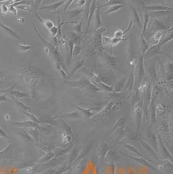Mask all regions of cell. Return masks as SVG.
<instances>
[{
  "mask_svg": "<svg viewBox=\"0 0 173 174\" xmlns=\"http://www.w3.org/2000/svg\"><path fill=\"white\" fill-rule=\"evenodd\" d=\"M106 31L105 27L97 29L91 38V47L86 51V53L92 55L96 53H101L104 51V46L102 44V34Z\"/></svg>",
  "mask_w": 173,
  "mask_h": 174,
  "instance_id": "6da1fadb",
  "label": "cell"
},
{
  "mask_svg": "<svg viewBox=\"0 0 173 174\" xmlns=\"http://www.w3.org/2000/svg\"><path fill=\"white\" fill-rule=\"evenodd\" d=\"M82 51V48L79 45H75L73 50V57H77Z\"/></svg>",
  "mask_w": 173,
  "mask_h": 174,
  "instance_id": "e575fe53",
  "label": "cell"
},
{
  "mask_svg": "<svg viewBox=\"0 0 173 174\" xmlns=\"http://www.w3.org/2000/svg\"><path fill=\"white\" fill-rule=\"evenodd\" d=\"M0 29H1L3 33L6 34V35H8L9 37H11L13 38H15L16 40H18L19 41H22V42H24V40H22V38H21L18 34L14 31L12 30L11 27H8V26H6V25H3L2 23L0 22Z\"/></svg>",
  "mask_w": 173,
  "mask_h": 174,
  "instance_id": "8992f818",
  "label": "cell"
},
{
  "mask_svg": "<svg viewBox=\"0 0 173 174\" xmlns=\"http://www.w3.org/2000/svg\"><path fill=\"white\" fill-rule=\"evenodd\" d=\"M97 1L94 0V1H92L90 7H89V15H88V18L87 20V25H86V33L89 29V25H90V23L92 20V18L94 16L95 12L97 9Z\"/></svg>",
  "mask_w": 173,
  "mask_h": 174,
  "instance_id": "9c48e42d",
  "label": "cell"
},
{
  "mask_svg": "<svg viewBox=\"0 0 173 174\" xmlns=\"http://www.w3.org/2000/svg\"><path fill=\"white\" fill-rule=\"evenodd\" d=\"M150 21V16L149 14L145 13L144 15V21H143V31H142V35L145 33L147 29V26Z\"/></svg>",
  "mask_w": 173,
  "mask_h": 174,
  "instance_id": "7402d4cb",
  "label": "cell"
},
{
  "mask_svg": "<svg viewBox=\"0 0 173 174\" xmlns=\"http://www.w3.org/2000/svg\"><path fill=\"white\" fill-rule=\"evenodd\" d=\"M100 53L103 60H105V63L108 67L112 69L114 68H117V64L115 60V57L112 56V54H108V53L105 52L104 51Z\"/></svg>",
  "mask_w": 173,
  "mask_h": 174,
  "instance_id": "5b68a950",
  "label": "cell"
},
{
  "mask_svg": "<svg viewBox=\"0 0 173 174\" xmlns=\"http://www.w3.org/2000/svg\"><path fill=\"white\" fill-rule=\"evenodd\" d=\"M172 11H157V12H151L150 14L149 15V16H163V15H167L169 13H171Z\"/></svg>",
  "mask_w": 173,
  "mask_h": 174,
  "instance_id": "d4e9b609",
  "label": "cell"
},
{
  "mask_svg": "<svg viewBox=\"0 0 173 174\" xmlns=\"http://www.w3.org/2000/svg\"><path fill=\"white\" fill-rule=\"evenodd\" d=\"M1 10H2V13H6L8 11H9V8H8V7L5 5V4L4 5H2V8H1Z\"/></svg>",
  "mask_w": 173,
  "mask_h": 174,
  "instance_id": "ee69618b",
  "label": "cell"
},
{
  "mask_svg": "<svg viewBox=\"0 0 173 174\" xmlns=\"http://www.w3.org/2000/svg\"><path fill=\"white\" fill-rule=\"evenodd\" d=\"M3 78H5V75L2 72H0V79H3Z\"/></svg>",
  "mask_w": 173,
  "mask_h": 174,
  "instance_id": "bcb514c9",
  "label": "cell"
},
{
  "mask_svg": "<svg viewBox=\"0 0 173 174\" xmlns=\"http://www.w3.org/2000/svg\"><path fill=\"white\" fill-rule=\"evenodd\" d=\"M149 74H150V75L152 78V79H154L153 80L154 83H155L157 80V73H156V70L154 62L153 63V66L149 69Z\"/></svg>",
  "mask_w": 173,
  "mask_h": 174,
  "instance_id": "484cf974",
  "label": "cell"
},
{
  "mask_svg": "<svg viewBox=\"0 0 173 174\" xmlns=\"http://www.w3.org/2000/svg\"><path fill=\"white\" fill-rule=\"evenodd\" d=\"M50 34L52 37H55L56 36L58 35V27L56 26H53L51 29H50Z\"/></svg>",
  "mask_w": 173,
  "mask_h": 174,
  "instance_id": "d590c367",
  "label": "cell"
},
{
  "mask_svg": "<svg viewBox=\"0 0 173 174\" xmlns=\"http://www.w3.org/2000/svg\"><path fill=\"white\" fill-rule=\"evenodd\" d=\"M81 39H82V38L80 37V35H79L77 33H72L71 38L70 40L75 45H79V43L80 42Z\"/></svg>",
  "mask_w": 173,
  "mask_h": 174,
  "instance_id": "83f0119b",
  "label": "cell"
},
{
  "mask_svg": "<svg viewBox=\"0 0 173 174\" xmlns=\"http://www.w3.org/2000/svg\"><path fill=\"white\" fill-rule=\"evenodd\" d=\"M128 39H123L122 38H116V37H113L110 38V44H111L112 46H115L116 45L118 44L120 42L122 41H127Z\"/></svg>",
  "mask_w": 173,
  "mask_h": 174,
  "instance_id": "f1b7e54d",
  "label": "cell"
},
{
  "mask_svg": "<svg viewBox=\"0 0 173 174\" xmlns=\"http://www.w3.org/2000/svg\"><path fill=\"white\" fill-rule=\"evenodd\" d=\"M12 157V144L11 142L5 149L0 151V158H8Z\"/></svg>",
  "mask_w": 173,
  "mask_h": 174,
  "instance_id": "4fadbf2b",
  "label": "cell"
},
{
  "mask_svg": "<svg viewBox=\"0 0 173 174\" xmlns=\"http://www.w3.org/2000/svg\"><path fill=\"white\" fill-rule=\"evenodd\" d=\"M149 168L146 166L137 167V174H149Z\"/></svg>",
  "mask_w": 173,
  "mask_h": 174,
  "instance_id": "603a6c76",
  "label": "cell"
},
{
  "mask_svg": "<svg viewBox=\"0 0 173 174\" xmlns=\"http://www.w3.org/2000/svg\"><path fill=\"white\" fill-rule=\"evenodd\" d=\"M131 9H132L133 15H134V18L136 23L139 25L140 27H142V24H141V20L140 18V16L139 15V12H137V9L134 7L132 6L131 7Z\"/></svg>",
  "mask_w": 173,
  "mask_h": 174,
  "instance_id": "ac0fdd59",
  "label": "cell"
},
{
  "mask_svg": "<svg viewBox=\"0 0 173 174\" xmlns=\"http://www.w3.org/2000/svg\"><path fill=\"white\" fill-rule=\"evenodd\" d=\"M123 31L121 30H117L114 33V37L116 38H122L123 37Z\"/></svg>",
  "mask_w": 173,
  "mask_h": 174,
  "instance_id": "60d3db41",
  "label": "cell"
},
{
  "mask_svg": "<svg viewBox=\"0 0 173 174\" xmlns=\"http://www.w3.org/2000/svg\"><path fill=\"white\" fill-rule=\"evenodd\" d=\"M132 25H133V21L132 20V21H130V24H129V25H128V29H127V30H126L124 32H123V37L124 35V34H125L127 33H128L129 31H130V29H132Z\"/></svg>",
  "mask_w": 173,
  "mask_h": 174,
  "instance_id": "b9f144b4",
  "label": "cell"
},
{
  "mask_svg": "<svg viewBox=\"0 0 173 174\" xmlns=\"http://www.w3.org/2000/svg\"><path fill=\"white\" fill-rule=\"evenodd\" d=\"M32 46L28 44H19L17 47V50L19 52H25L29 50H31L32 49Z\"/></svg>",
  "mask_w": 173,
  "mask_h": 174,
  "instance_id": "cb8c5ba5",
  "label": "cell"
},
{
  "mask_svg": "<svg viewBox=\"0 0 173 174\" xmlns=\"http://www.w3.org/2000/svg\"><path fill=\"white\" fill-rule=\"evenodd\" d=\"M81 174H98V170L95 162L89 159L81 171Z\"/></svg>",
  "mask_w": 173,
  "mask_h": 174,
  "instance_id": "277c9868",
  "label": "cell"
},
{
  "mask_svg": "<svg viewBox=\"0 0 173 174\" xmlns=\"http://www.w3.org/2000/svg\"><path fill=\"white\" fill-rule=\"evenodd\" d=\"M126 174H137V167L135 166H128L125 167Z\"/></svg>",
  "mask_w": 173,
  "mask_h": 174,
  "instance_id": "1f68e13d",
  "label": "cell"
},
{
  "mask_svg": "<svg viewBox=\"0 0 173 174\" xmlns=\"http://www.w3.org/2000/svg\"><path fill=\"white\" fill-rule=\"evenodd\" d=\"M152 30L153 31H162L167 29V27L162 21L155 19L152 23Z\"/></svg>",
  "mask_w": 173,
  "mask_h": 174,
  "instance_id": "30bf717a",
  "label": "cell"
},
{
  "mask_svg": "<svg viewBox=\"0 0 173 174\" xmlns=\"http://www.w3.org/2000/svg\"><path fill=\"white\" fill-rule=\"evenodd\" d=\"M42 24L44 25L46 29H47L48 30H50V29H51L52 27L54 26V24L52 22L51 20H43L42 21Z\"/></svg>",
  "mask_w": 173,
  "mask_h": 174,
  "instance_id": "836d02e7",
  "label": "cell"
},
{
  "mask_svg": "<svg viewBox=\"0 0 173 174\" xmlns=\"http://www.w3.org/2000/svg\"><path fill=\"white\" fill-rule=\"evenodd\" d=\"M0 137L3 138H6V139H7V140H9L7 134H6L1 127H0Z\"/></svg>",
  "mask_w": 173,
  "mask_h": 174,
  "instance_id": "f35d334b",
  "label": "cell"
},
{
  "mask_svg": "<svg viewBox=\"0 0 173 174\" xmlns=\"http://www.w3.org/2000/svg\"><path fill=\"white\" fill-rule=\"evenodd\" d=\"M143 9L151 11V12H157L160 11H172V8L168 7H165L163 5H145L141 7Z\"/></svg>",
  "mask_w": 173,
  "mask_h": 174,
  "instance_id": "52a82bcc",
  "label": "cell"
},
{
  "mask_svg": "<svg viewBox=\"0 0 173 174\" xmlns=\"http://www.w3.org/2000/svg\"><path fill=\"white\" fill-rule=\"evenodd\" d=\"M16 84H14L12 87H9L7 89H6V90H0V92H5V94L6 96H9L10 97H11V98L12 99L13 98V91H14V88H15V87Z\"/></svg>",
  "mask_w": 173,
  "mask_h": 174,
  "instance_id": "f546056e",
  "label": "cell"
},
{
  "mask_svg": "<svg viewBox=\"0 0 173 174\" xmlns=\"http://www.w3.org/2000/svg\"><path fill=\"white\" fill-rule=\"evenodd\" d=\"M84 65V60L82 59L79 61H78L77 63L75 64V66L73 67V68L71 69V71L70 72V73L67 75V78H71L72 76L77 72L79 69H80L81 68H82Z\"/></svg>",
  "mask_w": 173,
  "mask_h": 174,
  "instance_id": "5bb4252c",
  "label": "cell"
},
{
  "mask_svg": "<svg viewBox=\"0 0 173 174\" xmlns=\"http://www.w3.org/2000/svg\"><path fill=\"white\" fill-rule=\"evenodd\" d=\"M114 174H126L125 166H117L114 167Z\"/></svg>",
  "mask_w": 173,
  "mask_h": 174,
  "instance_id": "4dcf8cb0",
  "label": "cell"
},
{
  "mask_svg": "<svg viewBox=\"0 0 173 174\" xmlns=\"http://www.w3.org/2000/svg\"><path fill=\"white\" fill-rule=\"evenodd\" d=\"M12 100L15 101V103L16 104V105L18 106V107H21L22 108V109H24V110H26V111H31V109L28 107H27L26 105H25L24 104H23L22 102H20L19 101H18L17 99H15V98H12Z\"/></svg>",
  "mask_w": 173,
  "mask_h": 174,
  "instance_id": "d6a6232c",
  "label": "cell"
},
{
  "mask_svg": "<svg viewBox=\"0 0 173 174\" xmlns=\"http://www.w3.org/2000/svg\"><path fill=\"white\" fill-rule=\"evenodd\" d=\"M136 74V82H135V88H139L143 83V79L145 75V69L144 66V57L141 53H139V58H138L137 62L136 63L135 68Z\"/></svg>",
  "mask_w": 173,
  "mask_h": 174,
  "instance_id": "7a4b0ae2",
  "label": "cell"
},
{
  "mask_svg": "<svg viewBox=\"0 0 173 174\" xmlns=\"http://www.w3.org/2000/svg\"><path fill=\"white\" fill-rule=\"evenodd\" d=\"M29 96H30V95L29 94L19 92V91H18V90H14V91H13V97L15 99H17V100L24 98V97H29Z\"/></svg>",
  "mask_w": 173,
  "mask_h": 174,
  "instance_id": "44dd1931",
  "label": "cell"
},
{
  "mask_svg": "<svg viewBox=\"0 0 173 174\" xmlns=\"http://www.w3.org/2000/svg\"><path fill=\"white\" fill-rule=\"evenodd\" d=\"M16 8L22 9V10H24V11H28L30 10V8H29V6L25 5H23V4L19 5L18 6H16Z\"/></svg>",
  "mask_w": 173,
  "mask_h": 174,
  "instance_id": "74e56055",
  "label": "cell"
},
{
  "mask_svg": "<svg viewBox=\"0 0 173 174\" xmlns=\"http://www.w3.org/2000/svg\"><path fill=\"white\" fill-rule=\"evenodd\" d=\"M75 6L77 7L78 8H82L84 6V5L86 3V1H84V0H79V1H75Z\"/></svg>",
  "mask_w": 173,
  "mask_h": 174,
  "instance_id": "8d00e7d4",
  "label": "cell"
},
{
  "mask_svg": "<svg viewBox=\"0 0 173 174\" xmlns=\"http://www.w3.org/2000/svg\"><path fill=\"white\" fill-rule=\"evenodd\" d=\"M125 6L124 5H113L110 7L108 9V10L105 12V15H111L112 13H115L117 11H119L120 9H121L122 8H123Z\"/></svg>",
  "mask_w": 173,
  "mask_h": 174,
  "instance_id": "2e32d148",
  "label": "cell"
},
{
  "mask_svg": "<svg viewBox=\"0 0 173 174\" xmlns=\"http://www.w3.org/2000/svg\"><path fill=\"white\" fill-rule=\"evenodd\" d=\"M163 36V34H162V31H157L156 32L153 36H152V37L149 39V46L151 45V46H156V45H158L159 44V42H160V41L162 38Z\"/></svg>",
  "mask_w": 173,
  "mask_h": 174,
  "instance_id": "8fae6325",
  "label": "cell"
},
{
  "mask_svg": "<svg viewBox=\"0 0 173 174\" xmlns=\"http://www.w3.org/2000/svg\"><path fill=\"white\" fill-rule=\"evenodd\" d=\"M73 2V1H72V0H70V1H66V3L64 4L65 7H64V11H67V9L69 8V7H70V4Z\"/></svg>",
  "mask_w": 173,
  "mask_h": 174,
  "instance_id": "7bdbcfd3",
  "label": "cell"
},
{
  "mask_svg": "<svg viewBox=\"0 0 173 174\" xmlns=\"http://www.w3.org/2000/svg\"><path fill=\"white\" fill-rule=\"evenodd\" d=\"M125 4V2L124 1H119V0H110V1H107L105 5H103L102 6H100L99 8L104 7H111L113 5H124Z\"/></svg>",
  "mask_w": 173,
  "mask_h": 174,
  "instance_id": "ffe728a7",
  "label": "cell"
},
{
  "mask_svg": "<svg viewBox=\"0 0 173 174\" xmlns=\"http://www.w3.org/2000/svg\"><path fill=\"white\" fill-rule=\"evenodd\" d=\"M84 11V9H75L72 10H69L67 11L69 16L71 18H74L79 16L80 14H82L83 12Z\"/></svg>",
  "mask_w": 173,
  "mask_h": 174,
  "instance_id": "e0dca14e",
  "label": "cell"
},
{
  "mask_svg": "<svg viewBox=\"0 0 173 174\" xmlns=\"http://www.w3.org/2000/svg\"><path fill=\"white\" fill-rule=\"evenodd\" d=\"M136 63L131 66V71L128 79H127L125 85L123 90V91H130L132 92L135 88V82H136V74H135V68Z\"/></svg>",
  "mask_w": 173,
  "mask_h": 174,
  "instance_id": "3957f363",
  "label": "cell"
},
{
  "mask_svg": "<svg viewBox=\"0 0 173 174\" xmlns=\"http://www.w3.org/2000/svg\"><path fill=\"white\" fill-rule=\"evenodd\" d=\"M7 101H9V100L7 98V96H6L5 94L0 96V104L3 102H7Z\"/></svg>",
  "mask_w": 173,
  "mask_h": 174,
  "instance_id": "ab89813d",
  "label": "cell"
},
{
  "mask_svg": "<svg viewBox=\"0 0 173 174\" xmlns=\"http://www.w3.org/2000/svg\"><path fill=\"white\" fill-rule=\"evenodd\" d=\"M66 3L65 0H62V1L57 2L54 3H52L48 5H45L41 7L39 9V11H56L60 7L64 5Z\"/></svg>",
  "mask_w": 173,
  "mask_h": 174,
  "instance_id": "ba28073f",
  "label": "cell"
},
{
  "mask_svg": "<svg viewBox=\"0 0 173 174\" xmlns=\"http://www.w3.org/2000/svg\"><path fill=\"white\" fill-rule=\"evenodd\" d=\"M95 30L98 29L102 27V22L101 16V8L99 7H97V9L95 12Z\"/></svg>",
  "mask_w": 173,
  "mask_h": 174,
  "instance_id": "7c38bea8",
  "label": "cell"
},
{
  "mask_svg": "<svg viewBox=\"0 0 173 174\" xmlns=\"http://www.w3.org/2000/svg\"><path fill=\"white\" fill-rule=\"evenodd\" d=\"M9 10L12 12V13H13L14 15H16V13H17V11H16V8L15 7H14L13 5H11V7L9 9Z\"/></svg>",
  "mask_w": 173,
  "mask_h": 174,
  "instance_id": "f6af8a7d",
  "label": "cell"
},
{
  "mask_svg": "<svg viewBox=\"0 0 173 174\" xmlns=\"http://www.w3.org/2000/svg\"><path fill=\"white\" fill-rule=\"evenodd\" d=\"M149 49V44L148 41L144 37V36L141 35V42H140V50L141 51V55H144L148 50Z\"/></svg>",
  "mask_w": 173,
  "mask_h": 174,
  "instance_id": "9a60e30c",
  "label": "cell"
},
{
  "mask_svg": "<svg viewBox=\"0 0 173 174\" xmlns=\"http://www.w3.org/2000/svg\"><path fill=\"white\" fill-rule=\"evenodd\" d=\"M102 174H114V166L112 165H106L103 168Z\"/></svg>",
  "mask_w": 173,
  "mask_h": 174,
  "instance_id": "4316f807",
  "label": "cell"
},
{
  "mask_svg": "<svg viewBox=\"0 0 173 174\" xmlns=\"http://www.w3.org/2000/svg\"><path fill=\"white\" fill-rule=\"evenodd\" d=\"M126 81H127L126 78H123V79L120 80L118 83H117L115 87L114 88V91L115 92H119L123 91V90L124 87V85H125Z\"/></svg>",
  "mask_w": 173,
  "mask_h": 174,
  "instance_id": "d6986e66",
  "label": "cell"
}]
</instances>
